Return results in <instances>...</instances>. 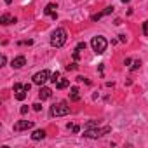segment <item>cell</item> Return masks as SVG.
I'll list each match as a JSON object with an SVG mask.
<instances>
[{
  "instance_id": "6da1fadb",
  "label": "cell",
  "mask_w": 148,
  "mask_h": 148,
  "mask_svg": "<svg viewBox=\"0 0 148 148\" xmlns=\"http://www.w3.org/2000/svg\"><path fill=\"white\" fill-rule=\"evenodd\" d=\"M66 30L64 28H58L52 32V37H51V45L52 47H63L66 44Z\"/></svg>"
},
{
  "instance_id": "7a4b0ae2",
  "label": "cell",
  "mask_w": 148,
  "mask_h": 148,
  "mask_svg": "<svg viewBox=\"0 0 148 148\" xmlns=\"http://www.w3.org/2000/svg\"><path fill=\"white\" fill-rule=\"evenodd\" d=\"M106 45H108V42H106V38L105 37H94L92 40H91V47H92V51L96 52V54H103L105 51H106Z\"/></svg>"
},
{
  "instance_id": "3957f363",
  "label": "cell",
  "mask_w": 148,
  "mask_h": 148,
  "mask_svg": "<svg viewBox=\"0 0 148 148\" xmlns=\"http://www.w3.org/2000/svg\"><path fill=\"white\" fill-rule=\"evenodd\" d=\"M70 113V106H66L64 103H58L51 106V115L52 117H64Z\"/></svg>"
},
{
  "instance_id": "277c9868",
  "label": "cell",
  "mask_w": 148,
  "mask_h": 148,
  "mask_svg": "<svg viewBox=\"0 0 148 148\" xmlns=\"http://www.w3.org/2000/svg\"><path fill=\"white\" fill-rule=\"evenodd\" d=\"M112 129L110 127H96V129H86V132H84V136L86 138H101V136H105L106 132H110Z\"/></svg>"
},
{
  "instance_id": "5b68a950",
  "label": "cell",
  "mask_w": 148,
  "mask_h": 148,
  "mask_svg": "<svg viewBox=\"0 0 148 148\" xmlns=\"http://www.w3.org/2000/svg\"><path fill=\"white\" fill-rule=\"evenodd\" d=\"M28 92H30V84H25V86L23 84H16L14 86V96H16V99L23 101Z\"/></svg>"
},
{
  "instance_id": "8992f818",
  "label": "cell",
  "mask_w": 148,
  "mask_h": 148,
  "mask_svg": "<svg viewBox=\"0 0 148 148\" xmlns=\"http://www.w3.org/2000/svg\"><path fill=\"white\" fill-rule=\"evenodd\" d=\"M49 77H51V73H49L47 70H42V71H38V73H35V75H33V84L44 86V84L49 80Z\"/></svg>"
},
{
  "instance_id": "52a82bcc",
  "label": "cell",
  "mask_w": 148,
  "mask_h": 148,
  "mask_svg": "<svg viewBox=\"0 0 148 148\" xmlns=\"http://www.w3.org/2000/svg\"><path fill=\"white\" fill-rule=\"evenodd\" d=\"M30 127H33V122L32 120H19V122H16L14 124V131H25V129H30Z\"/></svg>"
},
{
  "instance_id": "ba28073f",
  "label": "cell",
  "mask_w": 148,
  "mask_h": 148,
  "mask_svg": "<svg viewBox=\"0 0 148 148\" xmlns=\"http://www.w3.org/2000/svg\"><path fill=\"white\" fill-rule=\"evenodd\" d=\"M25 64H26V58H25V56H18V58H14L12 63H11V66L16 68V70H18V68H23Z\"/></svg>"
},
{
  "instance_id": "9c48e42d",
  "label": "cell",
  "mask_w": 148,
  "mask_h": 148,
  "mask_svg": "<svg viewBox=\"0 0 148 148\" xmlns=\"http://www.w3.org/2000/svg\"><path fill=\"white\" fill-rule=\"evenodd\" d=\"M51 94H52V91L49 89V87H42L40 86V91H38V98L44 101V99H49L51 98Z\"/></svg>"
},
{
  "instance_id": "30bf717a",
  "label": "cell",
  "mask_w": 148,
  "mask_h": 148,
  "mask_svg": "<svg viewBox=\"0 0 148 148\" xmlns=\"http://www.w3.org/2000/svg\"><path fill=\"white\" fill-rule=\"evenodd\" d=\"M56 9H58V7H56L54 4H49V5H45V9H44V12H45L47 16H52V18L56 19V18H58V14H56Z\"/></svg>"
},
{
  "instance_id": "8fae6325",
  "label": "cell",
  "mask_w": 148,
  "mask_h": 148,
  "mask_svg": "<svg viewBox=\"0 0 148 148\" xmlns=\"http://www.w3.org/2000/svg\"><path fill=\"white\" fill-rule=\"evenodd\" d=\"M45 138V131L44 129H37V131H33V134H32V139L33 141H40V139H44Z\"/></svg>"
},
{
  "instance_id": "7c38bea8",
  "label": "cell",
  "mask_w": 148,
  "mask_h": 148,
  "mask_svg": "<svg viewBox=\"0 0 148 148\" xmlns=\"http://www.w3.org/2000/svg\"><path fill=\"white\" fill-rule=\"evenodd\" d=\"M112 12H113V7H106L103 12H98V14H94V16H92V21H98V19H101L103 16H106V14H112Z\"/></svg>"
},
{
  "instance_id": "4fadbf2b",
  "label": "cell",
  "mask_w": 148,
  "mask_h": 148,
  "mask_svg": "<svg viewBox=\"0 0 148 148\" xmlns=\"http://www.w3.org/2000/svg\"><path fill=\"white\" fill-rule=\"evenodd\" d=\"M0 23L2 25H11V23H16V18H12L11 14H4L2 18H0Z\"/></svg>"
},
{
  "instance_id": "5bb4252c",
  "label": "cell",
  "mask_w": 148,
  "mask_h": 148,
  "mask_svg": "<svg viewBox=\"0 0 148 148\" xmlns=\"http://www.w3.org/2000/svg\"><path fill=\"white\" fill-rule=\"evenodd\" d=\"M54 84H56V87H58V89H64V87H68V84H70V82H68V79H61V77H59Z\"/></svg>"
},
{
  "instance_id": "9a60e30c",
  "label": "cell",
  "mask_w": 148,
  "mask_h": 148,
  "mask_svg": "<svg viewBox=\"0 0 148 148\" xmlns=\"http://www.w3.org/2000/svg\"><path fill=\"white\" fill-rule=\"evenodd\" d=\"M70 98H71L73 101H79V99H80V96H79V89H77V87H71V92H70Z\"/></svg>"
},
{
  "instance_id": "2e32d148",
  "label": "cell",
  "mask_w": 148,
  "mask_h": 148,
  "mask_svg": "<svg viewBox=\"0 0 148 148\" xmlns=\"http://www.w3.org/2000/svg\"><path fill=\"white\" fill-rule=\"evenodd\" d=\"M141 66V61L139 59H136V61H132V64H131V70H138Z\"/></svg>"
},
{
  "instance_id": "e0dca14e",
  "label": "cell",
  "mask_w": 148,
  "mask_h": 148,
  "mask_svg": "<svg viewBox=\"0 0 148 148\" xmlns=\"http://www.w3.org/2000/svg\"><path fill=\"white\" fill-rule=\"evenodd\" d=\"M143 33H145V35H148V19L143 23Z\"/></svg>"
},
{
  "instance_id": "ac0fdd59",
  "label": "cell",
  "mask_w": 148,
  "mask_h": 148,
  "mask_svg": "<svg viewBox=\"0 0 148 148\" xmlns=\"http://www.w3.org/2000/svg\"><path fill=\"white\" fill-rule=\"evenodd\" d=\"M68 129H71L73 132H79V131H80V127H79V125H70V124H68Z\"/></svg>"
},
{
  "instance_id": "d6986e66",
  "label": "cell",
  "mask_w": 148,
  "mask_h": 148,
  "mask_svg": "<svg viewBox=\"0 0 148 148\" xmlns=\"http://www.w3.org/2000/svg\"><path fill=\"white\" fill-rule=\"evenodd\" d=\"M32 106H33L35 112H40V110H42V105H40V103H35V105H32Z\"/></svg>"
},
{
  "instance_id": "ffe728a7",
  "label": "cell",
  "mask_w": 148,
  "mask_h": 148,
  "mask_svg": "<svg viewBox=\"0 0 148 148\" xmlns=\"http://www.w3.org/2000/svg\"><path fill=\"white\" fill-rule=\"evenodd\" d=\"M58 79H59V73H58V71H56V73H52V77H51V80H52V82H56Z\"/></svg>"
},
{
  "instance_id": "44dd1931",
  "label": "cell",
  "mask_w": 148,
  "mask_h": 148,
  "mask_svg": "<svg viewBox=\"0 0 148 148\" xmlns=\"http://www.w3.org/2000/svg\"><path fill=\"white\" fill-rule=\"evenodd\" d=\"M5 61H7V58L2 54V58H0V63H2V64H5Z\"/></svg>"
},
{
  "instance_id": "7402d4cb",
  "label": "cell",
  "mask_w": 148,
  "mask_h": 148,
  "mask_svg": "<svg viewBox=\"0 0 148 148\" xmlns=\"http://www.w3.org/2000/svg\"><path fill=\"white\" fill-rule=\"evenodd\" d=\"M26 112H28V106H21V113H23V115H25V113H26Z\"/></svg>"
},
{
  "instance_id": "603a6c76",
  "label": "cell",
  "mask_w": 148,
  "mask_h": 148,
  "mask_svg": "<svg viewBox=\"0 0 148 148\" xmlns=\"http://www.w3.org/2000/svg\"><path fill=\"white\" fill-rule=\"evenodd\" d=\"M66 68H68V70H75V68H77V64H68Z\"/></svg>"
},
{
  "instance_id": "cb8c5ba5",
  "label": "cell",
  "mask_w": 148,
  "mask_h": 148,
  "mask_svg": "<svg viewBox=\"0 0 148 148\" xmlns=\"http://www.w3.org/2000/svg\"><path fill=\"white\" fill-rule=\"evenodd\" d=\"M11 2H12V0H5V4H11Z\"/></svg>"
},
{
  "instance_id": "d4e9b609",
  "label": "cell",
  "mask_w": 148,
  "mask_h": 148,
  "mask_svg": "<svg viewBox=\"0 0 148 148\" xmlns=\"http://www.w3.org/2000/svg\"><path fill=\"white\" fill-rule=\"evenodd\" d=\"M122 2H124V4H125V2H129V0H122Z\"/></svg>"
}]
</instances>
